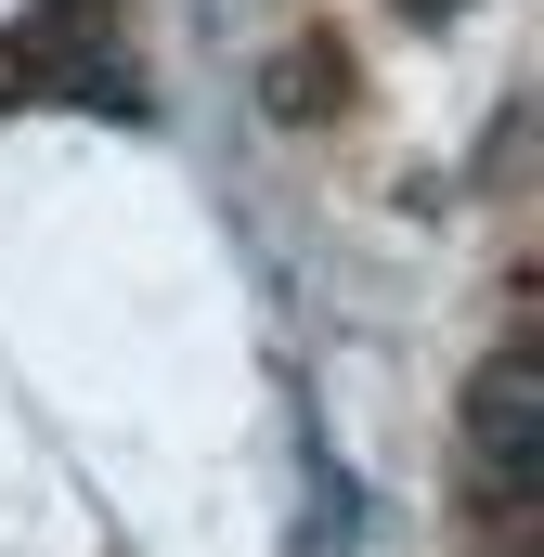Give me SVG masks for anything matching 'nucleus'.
Returning a JSON list of instances; mask_svg holds the SVG:
<instances>
[{"mask_svg":"<svg viewBox=\"0 0 544 557\" xmlns=\"http://www.w3.org/2000/svg\"><path fill=\"white\" fill-rule=\"evenodd\" d=\"M467 467H480V506H493V519H519L544 493V389H532V363H493V376H480V403H467Z\"/></svg>","mask_w":544,"mask_h":557,"instance_id":"obj_1","label":"nucleus"}]
</instances>
